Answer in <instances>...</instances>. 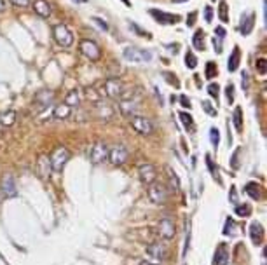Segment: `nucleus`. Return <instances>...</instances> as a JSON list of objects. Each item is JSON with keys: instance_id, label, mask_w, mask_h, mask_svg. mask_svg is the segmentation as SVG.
<instances>
[{"instance_id": "1", "label": "nucleus", "mask_w": 267, "mask_h": 265, "mask_svg": "<svg viewBox=\"0 0 267 265\" xmlns=\"http://www.w3.org/2000/svg\"><path fill=\"white\" fill-rule=\"evenodd\" d=\"M100 96H107L110 99H117L122 96L124 93V86L119 79H107L101 84V91H98Z\"/></svg>"}, {"instance_id": "2", "label": "nucleus", "mask_w": 267, "mask_h": 265, "mask_svg": "<svg viewBox=\"0 0 267 265\" xmlns=\"http://www.w3.org/2000/svg\"><path fill=\"white\" fill-rule=\"evenodd\" d=\"M79 51L84 58L89 59V62H98V59L101 58L100 46H98L94 40H91V38H83V40L79 42Z\"/></svg>"}, {"instance_id": "3", "label": "nucleus", "mask_w": 267, "mask_h": 265, "mask_svg": "<svg viewBox=\"0 0 267 265\" xmlns=\"http://www.w3.org/2000/svg\"><path fill=\"white\" fill-rule=\"evenodd\" d=\"M53 37L59 47H70L74 44V35H72V32L68 30L67 25H63V23L54 25L53 27Z\"/></svg>"}, {"instance_id": "4", "label": "nucleus", "mask_w": 267, "mask_h": 265, "mask_svg": "<svg viewBox=\"0 0 267 265\" xmlns=\"http://www.w3.org/2000/svg\"><path fill=\"white\" fill-rule=\"evenodd\" d=\"M124 59L131 63H149L152 59V53L145 49H140V47H126L122 51Z\"/></svg>"}, {"instance_id": "5", "label": "nucleus", "mask_w": 267, "mask_h": 265, "mask_svg": "<svg viewBox=\"0 0 267 265\" xmlns=\"http://www.w3.org/2000/svg\"><path fill=\"white\" fill-rule=\"evenodd\" d=\"M51 166H53L54 171H61L65 168V164L70 160V152H68L67 147H56L53 155H51Z\"/></svg>"}, {"instance_id": "6", "label": "nucleus", "mask_w": 267, "mask_h": 265, "mask_svg": "<svg viewBox=\"0 0 267 265\" xmlns=\"http://www.w3.org/2000/svg\"><path fill=\"white\" fill-rule=\"evenodd\" d=\"M131 128L135 129L138 134H143V136H147V134H152L154 133V126L150 123V119L143 115H133L131 119Z\"/></svg>"}, {"instance_id": "7", "label": "nucleus", "mask_w": 267, "mask_h": 265, "mask_svg": "<svg viewBox=\"0 0 267 265\" xmlns=\"http://www.w3.org/2000/svg\"><path fill=\"white\" fill-rule=\"evenodd\" d=\"M149 199L152 201L154 204H165L168 201V190L165 189L162 184H157V181H152L149 185Z\"/></svg>"}, {"instance_id": "8", "label": "nucleus", "mask_w": 267, "mask_h": 265, "mask_svg": "<svg viewBox=\"0 0 267 265\" xmlns=\"http://www.w3.org/2000/svg\"><path fill=\"white\" fill-rule=\"evenodd\" d=\"M129 157V152L124 145H114L112 149L109 150V159L110 164H114V166H122V164H126V160Z\"/></svg>"}, {"instance_id": "9", "label": "nucleus", "mask_w": 267, "mask_h": 265, "mask_svg": "<svg viewBox=\"0 0 267 265\" xmlns=\"http://www.w3.org/2000/svg\"><path fill=\"white\" fill-rule=\"evenodd\" d=\"M0 194L4 199H12L18 195V187H16V180L12 175H6L0 181Z\"/></svg>"}, {"instance_id": "10", "label": "nucleus", "mask_w": 267, "mask_h": 265, "mask_svg": "<svg viewBox=\"0 0 267 265\" xmlns=\"http://www.w3.org/2000/svg\"><path fill=\"white\" fill-rule=\"evenodd\" d=\"M138 99L136 98H122L119 101V112L122 117H126V119H131L133 115H136V112H138Z\"/></svg>"}, {"instance_id": "11", "label": "nucleus", "mask_w": 267, "mask_h": 265, "mask_svg": "<svg viewBox=\"0 0 267 265\" xmlns=\"http://www.w3.org/2000/svg\"><path fill=\"white\" fill-rule=\"evenodd\" d=\"M145 253H147V256L152 260L154 263H157V262H162V260L166 258L168 250L162 242H150V244L145 248Z\"/></svg>"}, {"instance_id": "12", "label": "nucleus", "mask_w": 267, "mask_h": 265, "mask_svg": "<svg viewBox=\"0 0 267 265\" xmlns=\"http://www.w3.org/2000/svg\"><path fill=\"white\" fill-rule=\"evenodd\" d=\"M107 157H109V149L103 141H96L89 150V159H91L93 164H101L105 162Z\"/></svg>"}, {"instance_id": "13", "label": "nucleus", "mask_w": 267, "mask_h": 265, "mask_svg": "<svg viewBox=\"0 0 267 265\" xmlns=\"http://www.w3.org/2000/svg\"><path fill=\"white\" fill-rule=\"evenodd\" d=\"M157 232H159V236L165 239V241H170V239H173L175 237V223H173V220L165 216V218L159 221Z\"/></svg>"}, {"instance_id": "14", "label": "nucleus", "mask_w": 267, "mask_h": 265, "mask_svg": "<svg viewBox=\"0 0 267 265\" xmlns=\"http://www.w3.org/2000/svg\"><path fill=\"white\" fill-rule=\"evenodd\" d=\"M138 175H140V180L143 181V184L150 185L152 181H156L157 171H156V168H154L150 162H143V164H140V166H138Z\"/></svg>"}, {"instance_id": "15", "label": "nucleus", "mask_w": 267, "mask_h": 265, "mask_svg": "<svg viewBox=\"0 0 267 265\" xmlns=\"http://www.w3.org/2000/svg\"><path fill=\"white\" fill-rule=\"evenodd\" d=\"M150 16L161 25H175L180 21L178 14H171V12H165V11H157V9H150Z\"/></svg>"}, {"instance_id": "16", "label": "nucleus", "mask_w": 267, "mask_h": 265, "mask_svg": "<svg viewBox=\"0 0 267 265\" xmlns=\"http://www.w3.org/2000/svg\"><path fill=\"white\" fill-rule=\"evenodd\" d=\"M51 171H53V166H51V159L47 157L46 154H40L37 159V173L40 178H49L51 176Z\"/></svg>"}, {"instance_id": "17", "label": "nucleus", "mask_w": 267, "mask_h": 265, "mask_svg": "<svg viewBox=\"0 0 267 265\" xmlns=\"http://www.w3.org/2000/svg\"><path fill=\"white\" fill-rule=\"evenodd\" d=\"M94 110H96V117L101 120H110L112 117H114V108H112V105H109L107 101H101V99H98V101L94 103Z\"/></svg>"}, {"instance_id": "18", "label": "nucleus", "mask_w": 267, "mask_h": 265, "mask_svg": "<svg viewBox=\"0 0 267 265\" xmlns=\"http://www.w3.org/2000/svg\"><path fill=\"white\" fill-rule=\"evenodd\" d=\"M213 265H229V248H227V244H223V242H220L217 246V250H215Z\"/></svg>"}, {"instance_id": "19", "label": "nucleus", "mask_w": 267, "mask_h": 265, "mask_svg": "<svg viewBox=\"0 0 267 265\" xmlns=\"http://www.w3.org/2000/svg\"><path fill=\"white\" fill-rule=\"evenodd\" d=\"M250 239L255 246H260L262 241H264V227H262L258 221H253L250 225Z\"/></svg>"}, {"instance_id": "20", "label": "nucleus", "mask_w": 267, "mask_h": 265, "mask_svg": "<svg viewBox=\"0 0 267 265\" xmlns=\"http://www.w3.org/2000/svg\"><path fill=\"white\" fill-rule=\"evenodd\" d=\"M255 18H257L255 12H250V14L241 18V27H239L241 35H250L252 33L253 27H255Z\"/></svg>"}, {"instance_id": "21", "label": "nucleus", "mask_w": 267, "mask_h": 265, "mask_svg": "<svg viewBox=\"0 0 267 265\" xmlns=\"http://www.w3.org/2000/svg\"><path fill=\"white\" fill-rule=\"evenodd\" d=\"M33 11L37 12L40 18L47 19L51 16V12H53V9H51L49 2L47 0H33Z\"/></svg>"}, {"instance_id": "22", "label": "nucleus", "mask_w": 267, "mask_h": 265, "mask_svg": "<svg viewBox=\"0 0 267 265\" xmlns=\"http://www.w3.org/2000/svg\"><path fill=\"white\" fill-rule=\"evenodd\" d=\"M53 115H54V119H58V120H65V119H68V117L72 115V108L68 107V105H56L53 108Z\"/></svg>"}, {"instance_id": "23", "label": "nucleus", "mask_w": 267, "mask_h": 265, "mask_svg": "<svg viewBox=\"0 0 267 265\" xmlns=\"http://www.w3.org/2000/svg\"><path fill=\"white\" fill-rule=\"evenodd\" d=\"M65 105H68L70 108H74V107H79V105H80V93H79V89H72V91H68L67 98H65Z\"/></svg>"}, {"instance_id": "24", "label": "nucleus", "mask_w": 267, "mask_h": 265, "mask_svg": "<svg viewBox=\"0 0 267 265\" xmlns=\"http://www.w3.org/2000/svg\"><path fill=\"white\" fill-rule=\"evenodd\" d=\"M239 47H234V51H232V54L229 56V62H227V70L229 72H236L239 67Z\"/></svg>"}, {"instance_id": "25", "label": "nucleus", "mask_w": 267, "mask_h": 265, "mask_svg": "<svg viewBox=\"0 0 267 265\" xmlns=\"http://www.w3.org/2000/svg\"><path fill=\"white\" fill-rule=\"evenodd\" d=\"M16 117H18V114H16L14 110H7V112H4V114H0V124L6 126V128H9V126H14V123H16Z\"/></svg>"}, {"instance_id": "26", "label": "nucleus", "mask_w": 267, "mask_h": 265, "mask_svg": "<svg viewBox=\"0 0 267 265\" xmlns=\"http://www.w3.org/2000/svg\"><path fill=\"white\" fill-rule=\"evenodd\" d=\"M244 192H247L250 197L253 199V201L260 199V187H258V184H255V181H250V184H247V187H244Z\"/></svg>"}, {"instance_id": "27", "label": "nucleus", "mask_w": 267, "mask_h": 265, "mask_svg": "<svg viewBox=\"0 0 267 265\" xmlns=\"http://www.w3.org/2000/svg\"><path fill=\"white\" fill-rule=\"evenodd\" d=\"M192 44H194L196 49H199V51L206 49V46H204V32H203V30H196V33H194V37H192Z\"/></svg>"}, {"instance_id": "28", "label": "nucleus", "mask_w": 267, "mask_h": 265, "mask_svg": "<svg viewBox=\"0 0 267 265\" xmlns=\"http://www.w3.org/2000/svg\"><path fill=\"white\" fill-rule=\"evenodd\" d=\"M232 120H234L236 131H243V110H241V107L234 108V115H232Z\"/></svg>"}, {"instance_id": "29", "label": "nucleus", "mask_w": 267, "mask_h": 265, "mask_svg": "<svg viewBox=\"0 0 267 265\" xmlns=\"http://www.w3.org/2000/svg\"><path fill=\"white\" fill-rule=\"evenodd\" d=\"M218 18L222 23H229V7H227L225 0H222L220 6H218Z\"/></svg>"}, {"instance_id": "30", "label": "nucleus", "mask_w": 267, "mask_h": 265, "mask_svg": "<svg viewBox=\"0 0 267 265\" xmlns=\"http://www.w3.org/2000/svg\"><path fill=\"white\" fill-rule=\"evenodd\" d=\"M234 211H236V215H238V216L244 218V216L252 215V206H250V204H236Z\"/></svg>"}, {"instance_id": "31", "label": "nucleus", "mask_w": 267, "mask_h": 265, "mask_svg": "<svg viewBox=\"0 0 267 265\" xmlns=\"http://www.w3.org/2000/svg\"><path fill=\"white\" fill-rule=\"evenodd\" d=\"M236 223H234V220L232 218H227L225 220V227H223V236H229V237H232V236H236Z\"/></svg>"}, {"instance_id": "32", "label": "nucleus", "mask_w": 267, "mask_h": 265, "mask_svg": "<svg viewBox=\"0 0 267 265\" xmlns=\"http://www.w3.org/2000/svg\"><path fill=\"white\" fill-rule=\"evenodd\" d=\"M178 117H180V120H182L185 129H192L194 128V119H192L191 114H187V112H180Z\"/></svg>"}, {"instance_id": "33", "label": "nucleus", "mask_w": 267, "mask_h": 265, "mask_svg": "<svg viewBox=\"0 0 267 265\" xmlns=\"http://www.w3.org/2000/svg\"><path fill=\"white\" fill-rule=\"evenodd\" d=\"M185 65H187V68H191V70H194V68L197 67V58L192 51H187V54H185Z\"/></svg>"}, {"instance_id": "34", "label": "nucleus", "mask_w": 267, "mask_h": 265, "mask_svg": "<svg viewBox=\"0 0 267 265\" xmlns=\"http://www.w3.org/2000/svg\"><path fill=\"white\" fill-rule=\"evenodd\" d=\"M168 178H170V184H171V187H173V190H178L180 189L178 175H176V173L171 168H168Z\"/></svg>"}, {"instance_id": "35", "label": "nucleus", "mask_w": 267, "mask_h": 265, "mask_svg": "<svg viewBox=\"0 0 267 265\" xmlns=\"http://www.w3.org/2000/svg\"><path fill=\"white\" fill-rule=\"evenodd\" d=\"M210 141H212V145L217 149L218 143H220V131H218L217 128H212L210 129Z\"/></svg>"}, {"instance_id": "36", "label": "nucleus", "mask_w": 267, "mask_h": 265, "mask_svg": "<svg viewBox=\"0 0 267 265\" xmlns=\"http://www.w3.org/2000/svg\"><path fill=\"white\" fill-rule=\"evenodd\" d=\"M215 75H217V65L213 62H208L206 63V77H208V79H213Z\"/></svg>"}, {"instance_id": "37", "label": "nucleus", "mask_w": 267, "mask_h": 265, "mask_svg": "<svg viewBox=\"0 0 267 265\" xmlns=\"http://www.w3.org/2000/svg\"><path fill=\"white\" fill-rule=\"evenodd\" d=\"M218 91H220V88H218L217 82H212V84L208 86V94H210L212 98H215V99L218 98Z\"/></svg>"}, {"instance_id": "38", "label": "nucleus", "mask_w": 267, "mask_h": 265, "mask_svg": "<svg viewBox=\"0 0 267 265\" xmlns=\"http://www.w3.org/2000/svg\"><path fill=\"white\" fill-rule=\"evenodd\" d=\"M225 98H227V101H229V103H234V86H232V84H227Z\"/></svg>"}, {"instance_id": "39", "label": "nucleus", "mask_w": 267, "mask_h": 265, "mask_svg": "<svg viewBox=\"0 0 267 265\" xmlns=\"http://www.w3.org/2000/svg\"><path fill=\"white\" fill-rule=\"evenodd\" d=\"M203 108H204V112L208 115H212V117L217 115V108L212 107V103H210V101H203Z\"/></svg>"}, {"instance_id": "40", "label": "nucleus", "mask_w": 267, "mask_h": 265, "mask_svg": "<svg viewBox=\"0 0 267 265\" xmlns=\"http://www.w3.org/2000/svg\"><path fill=\"white\" fill-rule=\"evenodd\" d=\"M265 67H267V62L264 58H260V59H257V70L260 75H265Z\"/></svg>"}, {"instance_id": "41", "label": "nucleus", "mask_w": 267, "mask_h": 265, "mask_svg": "<svg viewBox=\"0 0 267 265\" xmlns=\"http://www.w3.org/2000/svg\"><path fill=\"white\" fill-rule=\"evenodd\" d=\"M204 21H206V23H212V21H213V9L210 6L204 7Z\"/></svg>"}, {"instance_id": "42", "label": "nucleus", "mask_w": 267, "mask_h": 265, "mask_svg": "<svg viewBox=\"0 0 267 265\" xmlns=\"http://www.w3.org/2000/svg\"><path fill=\"white\" fill-rule=\"evenodd\" d=\"M215 33H217V38H220V40H223V38H225V35H227L225 28H223V27H217V28H215Z\"/></svg>"}, {"instance_id": "43", "label": "nucleus", "mask_w": 267, "mask_h": 265, "mask_svg": "<svg viewBox=\"0 0 267 265\" xmlns=\"http://www.w3.org/2000/svg\"><path fill=\"white\" fill-rule=\"evenodd\" d=\"M229 199H231V202H232V204H238V192H236V187H231Z\"/></svg>"}, {"instance_id": "44", "label": "nucleus", "mask_w": 267, "mask_h": 265, "mask_svg": "<svg viewBox=\"0 0 267 265\" xmlns=\"http://www.w3.org/2000/svg\"><path fill=\"white\" fill-rule=\"evenodd\" d=\"M16 7H28L30 6V0H11Z\"/></svg>"}, {"instance_id": "45", "label": "nucleus", "mask_w": 267, "mask_h": 265, "mask_svg": "<svg viewBox=\"0 0 267 265\" xmlns=\"http://www.w3.org/2000/svg\"><path fill=\"white\" fill-rule=\"evenodd\" d=\"M196 16H197V12H191V14H189L187 21H185L187 27H194V23H196Z\"/></svg>"}, {"instance_id": "46", "label": "nucleus", "mask_w": 267, "mask_h": 265, "mask_svg": "<svg viewBox=\"0 0 267 265\" xmlns=\"http://www.w3.org/2000/svg\"><path fill=\"white\" fill-rule=\"evenodd\" d=\"M239 149L238 150H236L234 152V155H232V168H234V169H238L239 168V162H238V157H239Z\"/></svg>"}, {"instance_id": "47", "label": "nucleus", "mask_w": 267, "mask_h": 265, "mask_svg": "<svg viewBox=\"0 0 267 265\" xmlns=\"http://www.w3.org/2000/svg\"><path fill=\"white\" fill-rule=\"evenodd\" d=\"M241 84H243V89L244 91H248V88H250V79H248V73L247 72H243V80H241Z\"/></svg>"}, {"instance_id": "48", "label": "nucleus", "mask_w": 267, "mask_h": 265, "mask_svg": "<svg viewBox=\"0 0 267 265\" xmlns=\"http://www.w3.org/2000/svg\"><path fill=\"white\" fill-rule=\"evenodd\" d=\"M213 46H215V51H217V53L220 54V53H222V40H220V38L215 37V38H213Z\"/></svg>"}, {"instance_id": "49", "label": "nucleus", "mask_w": 267, "mask_h": 265, "mask_svg": "<svg viewBox=\"0 0 267 265\" xmlns=\"http://www.w3.org/2000/svg\"><path fill=\"white\" fill-rule=\"evenodd\" d=\"M93 21H94V23H96L100 28H103V30H109V25H107L101 18H93Z\"/></svg>"}, {"instance_id": "50", "label": "nucleus", "mask_w": 267, "mask_h": 265, "mask_svg": "<svg viewBox=\"0 0 267 265\" xmlns=\"http://www.w3.org/2000/svg\"><path fill=\"white\" fill-rule=\"evenodd\" d=\"M180 101H182V107H187V108H191V101H189V98H185V96H180Z\"/></svg>"}, {"instance_id": "51", "label": "nucleus", "mask_w": 267, "mask_h": 265, "mask_svg": "<svg viewBox=\"0 0 267 265\" xmlns=\"http://www.w3.org/2000/svg\"><path fill=\"white\" fill-rule=\"evenodd\" d=\"M140 265H159V263H154L150 260H143V262H140Z\"/></svg>"}, {"instance_id": "52", "label": "nucleus", "mask_w": 267, "mask_h": 265, "mask_svg": "<svg viewBox=\"0 0 267 265\" xmlns=\"http://www.w3.org/2000/svg\"><path fill=\"white\" fill-rule=\"evenodd\" d=\"M6 9V0H0V12H4Z\"/></svg>"}, {"instance_id": "53", "label": "nucleus", "mask_w": 267, "mask_h": 265, "mask_svg": "<svg viewBox=\"0 0 267 265\" xmlns=\"http://www.w3.org/2000/svg\"><path fill=\"white\" fill-rule=\"evenodd\" d=\"M72 2H75V4H86L88 0H72Z\"/></svg>"}, {"instance_id": "54", "label": "nucleus", "mask_w": 267, "mask_h": 265, "mask_svg": "<svg viewBox=\"0 0 267 265\" xmlns=\"http://www.w3.org/2000/svg\"><path fill=\"white\" fill-rule=\"evenodd\" d=\"M122 2H124V4H126V6H128V7H131V2H129V0H122Z\"/></svg>"}, {"instance_id": "55", "label": "nucleus", "mask_w": 267, "mask_h": 265, "mask_svg": "<svg viewBox=\"0 0 267 265\" xmlns=\"http://www.w3.org/2000/svg\"><path fill=\"white\" fill-rule=\"evenodd\" d=\"M175 4H182V2H187V0H173Z\"/></svg>"}]
</instances>
